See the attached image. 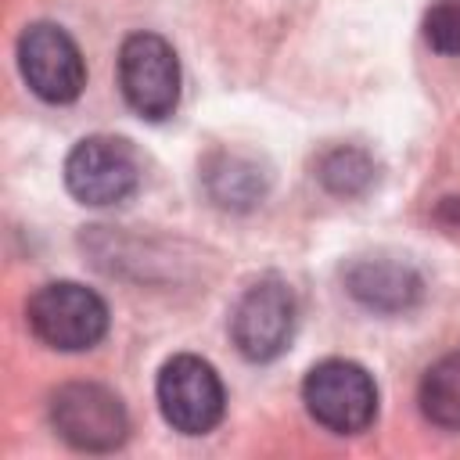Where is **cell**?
Instances as JSON below:
<instances>
[{
  "instance_id": "6da1fadb",
  "label": "cell",
  "mask_w": 460,
  "mask_h": 460,
  "mask_svg": "<svg viewBox=\"0 0 460 460\" xmlns=\"http://www.w3.org/2000/svg\"><path fill=\"white\" fill-rule=\"evenodd\" d=\"M25 320L32 327V334L58 349V352H83L93 349L104 334H108V305L104 298L75 280H54L43 284L29 305H25Z\"/></svg>"
},
{
  "instance_id": "7a4b0ae2",
  "label": "cell",
  "mask_w": 460,
  "mask_h": 460,
  "mask_svg": "<svg viewBox=\"0 0 460 460\" xmlns=\"http://www.w3.org/2000/svg\"><path fill=\"white\" fill-rule=\"evenodd\" d=\"M309 417L334 435H359L377 417V385L352 359H323L302 381Z\"/></svg>"
},
{
  "instance_id": "3957f363",
  "label": "cell",
  "mask_w": 460,
  "mask_h": 460,
  "mask_svg": "<svg viewBox=\"0 0 460 460\" xmlns=\"http://www.w3.org/2000/svg\"><path fill=\"white\" fill-rule=\"evenodd\" d=\"M119 86L126 104L147 119L162 122L180 104V61L169 40L158 32H133L119 47Z\"/></svg>"
},
{
  "instance_id": "277c9868",
  "label": "cell",
  "mask_w": 460,
  "mask_h": 460,
  "mask_svg": "<svg viewBox=\"0 0 460 460\" xmlns=\"http://www.w3.org/2000/svg\"><path fill=\"white\" fill-rule=\"evenodd\" d=\"M155 395L165 424L183 435H208L226 410V392L216 367L190 352H180L162 363Z\"/></svg>"
},
{
  "instance_id": "5b68a950",
  "label": "cell",
  "mask_w": 460,
  "mask_h": 460,
  "mask_svg": "<svg viewBox=\"0 0 460 460\" xmlns=\"http://www.w3.org/2000/svg\"><path fill=\"white\" fill-rule=\"evenodd\" d=\"M65 187L83 205H119L140 187L137 151L122 137H83L65 158Z\"/></svg>"
},
{
  "instance_id": "8992f818",
  "label": "cell",
  "mask_w": 460,
  "mask_h": 460,
  "mask_svg": "<svg viewBox=\"0 0 460 460\" xmlns=\"http://www.w3.org/2000/svg\"><path fill=\"white\" fill-rule=\"evenodd\" d=\"M50 424L68 446L86 453H108L122 446L129 431L122 399L111 388L90 381L65 385L50 395Z\"/></svg>"
},
{
  "instance_id": "52a82bcc",
  "label": "cell",
  "mask_w": 460,
  "mask_h": 460,
  "mask_svg": "<svg viewBox=\"0 0 460 460\" xmlns=\"http://www.w3.org/2000/svg\"><path fill=\"white\" fill-rule=\"evenodd\" d=\"M18 68L29 90L47 104H68L86 86V65L75 40L50 22H36L18 36Z\"/></svg>"
},
{
  "instance_id": "ba28073f",
  "label": "cell",
  "mask_w": 460,
  "mask_h": 460,
  "mask_svg": "<svg viewBox=\"0 0 460 460\" xmlns=\"http://www.w3.org/2000/svg\"><path fill=\"white\" fill-rule=\"evenodd\" d=\"M295 334V295L284 280L266 277L252 284L234 313H230V338L237 352L252 363H270L277 359Z\"/></svg>"
},
{
  "instance_id": "9c48e42d",
  "label": "cell",
  "mask_w": 460,
  "mask_h": 460,
  "mask_svg": "<svg viewBox=\"0 0 460 460\" xmlns=\"http://www.w3.org/2000/svg\"><path fill=\"white\" fill-rule=\"evenodd\" d=\"M420 410L431 424L460 431V349L428 367L417 388Z\"/></svg>"
},
{
  "instance_id": "30bf717a",
  "label": "cell",
  "mask_w": 460,
  "mask_h": 460,
  "mask_svg": "<svg viewBox=\"0 0 460 460\" xmlns=\"http://www.w3.org/2000/svg\"><path fill=\"white\" fill-rule=\"evenodd\" d=\"M352 295L363 298L367 305L377 309H395L406 305V295L417 291V277L406 266H392V262H359L349 273Z\"/></svg>"
},
{
  "instance_id": "8fae6325",
  "label": "cell",
  "mask_w": 460,
  "mask_h": 460,
  "mask_svg": "<svg viewBox=\"0 0 460 460\" xmlns=\"http://www.w3.org/2000/svg\"><path fill=\"white\" fill-rule=\"evenodd\" d=\"M424 36L442 54H460V0H438L424 14Z\"/></svg>"
},
{
  "instance_id": "7c38bea8",
  "label": "cell",
  "mask_w": 460,
  "mask_h": 460,
  "mask_svg": "<svg viewBox=\"0 0 460 460\" xmlns=\"http://www.w3.org/2000/svg\"><path fill=\"white\" fill-rule=\"evenodd\" d=\"M323 180L338 194H356L359 187L370 183V162L359 151H334L323 162Z\"/></svg>"
}]
</instances>
